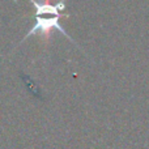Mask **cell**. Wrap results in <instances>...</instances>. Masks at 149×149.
I'll use <instances>...</instances> for the list:
<instances>
[{
    "label": "cell",
    "mask_w": 149,
    "mask_h": 149,
    "mask_svg": "<svg viewBox=\"0 0 149 149\" xmlns=\"http://www.w3.org/2000/svg\"><path fill=\"white\" fill-rule=\"evenodd\" d=\"M63 15H59V16H54V17H46L45 15H41V13H37V22L36 25H34V28L31 29L30 31L28 33V36H31V34L37 33V31H43V33H46V31L51 30L52 28H56L59 29V31H62L64 36H68L67 33H65L64 30H63V28L59 25V18L62 17Z\"/></svg>",
    "instance_id": "1"
}]
</instances>
